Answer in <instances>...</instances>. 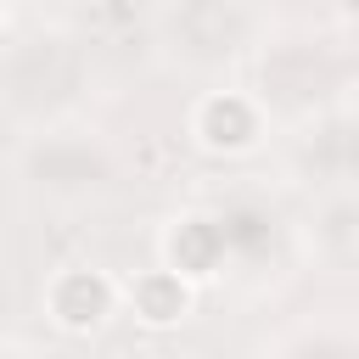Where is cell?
I'll use <instances>...</instances> for the list:
<instances>
[{
	"instance_id": "cell-1",
	"label": "cell",
	"mask_w": 359,
	"mask_h": 359,
	"mask_svg": "<svg viewBox=\"0 0 359 359\" xmlns=\"http://www.w3.org/2000/svg\"><path fill=\"white\" fill-rule=\"evenodd\" d=\"M45 309L62 331H95L112 309H118V286L101 275V269H62L50 286H45Z\"/></svg>"
},
{
	"instance_id": "cell-2",
	"label": "cell",
	"mask_w": 359,
	"mask_h": 359,
	"mask_svg": "<svg viewBox=\"0 0 359 359\" xmlns=\"http://www.w3.org/2000/svg\"><path fill=\"white\" fill-rule=\"evenodd\" d=\"M191 135H196V146H208V151H247V146H258L264 118H258V107H252L247 95L219 90V95H202V101H196Z\"/></svg>"
},
{
	"instance_id": "cell-3",
	"label": "cell",
	"mask_w": 359,
	"mask_h": 359,
	"mask_svg": "<svg viewBox=\"0 0 359 359\" xmlns=\"http://www.w3.org/2000/svg\"><path fill=\"white\" fill-rule=\"evenodd\" d=\"M191 275L185 269H146V275H135L129 280V309H135V320L140 325H180L185 314H191Z\"/></svg>"
},
{
	"instance_id": "cell-4",
	"label": "cell",
	"mask_w": 359,
	"mask_h": 359,
	"mask_svg": "<svg viewBox=\"0 0 359 359\" xmlns=\"http://www.w3.org/2000/svg\"><path fill=\"white\" fill-rule=\"evenodd\" d=\"M168 264L185 269L191 280H208L224 264V230L213 219H180L168 230Z\"/></svg>"
}]
</instances>
